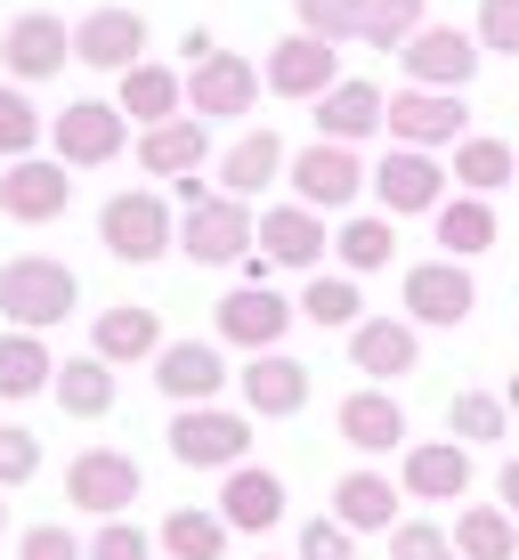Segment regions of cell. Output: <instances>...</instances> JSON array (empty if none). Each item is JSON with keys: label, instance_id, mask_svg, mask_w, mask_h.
<instances>
[{"label": "cell", "instance_id": "1", "mask_svg": "<svg viewBox=\"0 0 519 560\" xmlns=\"http://www.w3.org/2000/svg\"><path fill=\"white\" fill-rule=\"evenodd\" d=\"M179 203H187V211H179V253L196 260V268H236V260H252L260 220H252V203H244V196L179 179Z\"/></svg>", "mask_w": 519, "mask_h": 560}, {"label": "cell", "instance_id": "2", "mask_svg": "<svg viewBox=\"0 0 519 560\" xmlns=\"http://www.w3.org/2000/svg\"><path fill=\"white\" fill-rule=\"evenodd\" d=\"M73 301H82V277H73L66 260H49V253L0 260V317H9V325H25V334H49V325L73 317Z\"/></svg>", "mask_w": 519, "mask_h": 560}, {"label": "cell", "instance_id": "3", "mask_svg": "<svg viewBox=\"0 0 519 560\" xmlns=\"http://www.w3.org/2000/svg\"><path fill=\"white\" fill-rule=\"evenodd\" d=\"M98 244L122 268H146V260L179 253V211H170L155 187H122V196H106V211H98Z\"/></svg>", "mask_w": 519, "mask_h": 560}, {"label": "cell", "instance_id": "4", "mask_svg": "<svg viewBox=\"0 0 519 560\" xmlns=\"http://www.w3.org/2000/svg\"><path fill=\"white\" fill-rule=\"evenodd\" d=\"M252 407H220V398H211V407H179L170 415V463H187V471H236L244 455H252Z\"/></svg>", "mask_w": 519, "mask_h": 560}, {"label": "cell", "instance_id": "5", "mask_svg": "<svg viewBox=\"0 0 519 560\" xmlns=\"http://www.w3.org/2000/svg\"><path fill=\"white\" fill-rule=\"evenodd\" d=\"M284 187H293V203H309V211H357V196H374V171L357 163V147H341V139H309L293 154V171H284Z\"/></svg>", "mask_w": 519, "mask_h": 560}, {"label": "cell", "instance_id": "6", "mask_svg": "<svg viewBox=\"0 0 519 560\" xmlns=\"http://www.w3.org/2000/svg\"><path fill=\"white\" fill-rule=\"evenodd\" d=\"M130 114L114 98H66V114H49V154H66L73 171H106L130 147Z\"/></svg>", "mask_w": 519, "mask_h": 560}, {"label": "cell", "instance_id": "7", "mask_svg": "<svg viewBox=\"0 0 519 560\" xmlns=\"http://www.w3.org/2000/svg\"><path fill=\"white\" fill-rule=\"evenodd\" d=\"M293 317H300V301H284L268 277H252V284H236L220 308H211V334L227 341V350H284V334H293Z\"/></svg>", "mask_w": 519, "mask_h": 560}, {"label": "cell", "instance_id": "8", "mask_svg": "<svg viewBox=\"0 0 519 560\" xmlns=\"http://www.w3.org/2000/svg\"><path fill=\"white\" fill-rule=\"evenodd\" d=\"M455 196V171L438 163L430 147H390L374 163V203L390 211V220H414V211H438Z\"/></svg>", "mask_w": 519, "mask_h": 560}, {"label": "cell", "instance_id": "9", "mask_svg": "<svg viewBox=\"0 0 519 560\" xmlns=\"http://www.w3.org/2000/svg\"><path fill=\"white\" fill-rule=\"evenodd\" d=\"M66 154H16V163H0V211H9L16 228H49L66 220L73 203V179H66Z\"/></svg>", "mask_w": 519, "mask_h": 560}, {"label": "cell", "instance_id": "10", "mask_svg": "<svg viewBox=\"0 0 519 560\" xmlns=\"http://www.w3.org/2000/svg\"><path fill=\"white\" fill-rule=\"evenodd\" d=\"M139 463H130L122 447H82L66 463V504L73 512H90V520H122L130 504H139Z\"/></svg>", "mask_w": 519, "mask_h": 560}, {"label": "cell", "instance_id": "11", "mask_svg": "<svg viewBox=\"0 0 519 560\" xmlns=\"http://www.w3.org/2000/svg\"><path fill=\"white\" fill-rule=\"evenodd\" d=\"M260 82H268V73L252 66V57L211 49L203 66H187V114H203V122H236V114L260 106Z\"/></svg>", "mask_w": 519, "mask_h": 560}, {"label": "cell", "instance_id": "12", "mask_svg": "<svg viewBox=\"0 0 519 560\" xmlns=\"http://www.w3.org/2000/svg\"><path fill=\"white\" fill-rule=\"evenodd\" d=\"M398 488H406L414 504H463V495H471V447L455 431L398 447Z\"/></svg>", "mask_w": 519, "mask_h": 560}, {"label": "cell", "instance_id": "13", "mask_svg": "<svg viewBox=\"0 0 519 560\" xmlns=\"http://www.w3.org/2000/svg\"><path fill=\"white\" fill-rule=\"evenodd\" d=\"M479 33H463V25H422L406 49H398V66H406V82H422V90H471V73H479Z\"/></svg>", "mask_w": 519, "mask_h": 560}, {"label": "cell", "instance_id": "14", "mask_svg": "<svg viewBox=\"0 0 519 560\" xmlns=\"http://www.w3.org/2000/svg\"><path fill=\"white\" fill-rule=\"evenodd\" d=\"M227 382H236V374H227L220 341H196V334L163 341V358H155V390L170 398V407H211Z\"/></svg>", "mask_w": 519, "mask_h": 560}, {"label": "cell", "instance_id": "15", "mask_svg": "<svg viewBox=\"0 0 519 560\" xmlns=\"http://www.w3.org/2000/svg\"><path fill=\"white\" fill-rule=\"evenodd\" d=\"M463 122H471V114H463V90H422V82H406V90H398V98H390V147H455V139H463Z\"/></svg>", "mask_w": 519, "mask_h": 560}, {"label": "cell", "instance_id": "16", "mask_svg": "<svg viewBox=\"0 0 519 560\" xmlns=\"http://www.w3.org/2000/svg\"><path fill=\"white\" fill-rule=\"evenodd\" d=\"M236 398L260 422H284V415L309 407V365H300L293 350H252V358L236 365Z\"/></svg>", "mask_w": 519, "mask_h": 560}, {"label": "cell", "instance_id": "17", "mask_svg": "<svg viewBox=\"0 0 519 560\" xmlns=\"http://www.w3.org/2000/svg\"><path fill=\"white\" fill-rule=\"evenodd\" d=\"M471 308H479V284H471L463 260L438 253V260H414V268H406V317H414V325H447V334H455Z\"/></svg>", "mask_w": 519, "mask_h": 560}, {"label": "cell", "instance_id": "18", "mask_svg": "<svg viewBox=\"0 0 519 560\" xmlns=\"http://www.w3.org/2000/svg\"><path fill=\"white\" fill-rule=\"evenodd\" d=\"M268 90H276V98H325V90L341 82V42H317V33H284L276 49H268Z\"/></svg>", "mask_w": 519, "mask_h": 560}, {"label": "cell", "instance_id": "19", "mask_svg": "<svg viewBox=\"0 0 519 560\" xmlns=\"http://www.w3.org/2000/svg\"><path fill=\"white\" fill-rule=\"evenodd\" d=\"M146 57V16L139 9H90L73 25V66L90 73H130Z\"/></svg>", "mask_w": 519, "mask_h": 560}, {"label": "cell", "instance_id": "20", "mask_svg": "<svg viewBox=\"0 0 519 560\" xmlns=\"http://www.w3.org/2000/svg\"><path fill=\"white\" fill-rule=\"evenodd\" d=\"M325 253H333V236H325V211H309V203L260 211V260H268V268H300V277H317Z\"/></svg>", "mask_w": 519, "mask_h": 560}, {"label": "cell", "instance_id": "21", "mask_svg": "<svg viewBox=\"0 0 519 560\" xmlns=\"http://www.w3.org/2000/svg\"><path fill=\"white\" fill-rule=\"evenodd\" d=\"M350 365L365 382H406L422 365V325L414 317H365V325H350Z\"/></svg>", "mask_w": 519, "mask_h": 560}, {"label": "cell", "instance_id": "22", "mask_svg": "<svg viewBox=\"0 0 519 560\" xmlns=\"http://www.w3.org/2000/svg\"><path fill=\"white\" fill-rule=\"evenodd\" d=\"M66 57H73V33H66V16H49V9H25L0 33V66H9L16 82H49V73H66Z\"/></svg>", "mask_w": 519, "mask_h": 560}, {"label": "cell", "instance_id": "23", "mask_svg": "<svg viewBox=\"0 0 519 560\" xmlns=\"http://www.w3.org/2000/svg\"><path fill=\"white\" fill-rule=\"evenodd\" d=\"M333 431H341V447H357V455H390V447H406V407L390 398V382H365V390L341 398Z\"/></svg>", "mask_w": 519, "mask_h": 560}, {"label": "cell", "instance_id": "24", "mask_svg": "<svg viewBox=\"0 0 519 560\" xmlns=\"http://www.w3.org/2000/svg\"><path fill=\"white\" fill-rule=\"evenodd\" d=\"M317 139H341V147L390 139V98H381L374 82H350V73H341V82L317 98Z\"/></svg>", "mask_w": 519, "mask_h": 560}, {"label": "cell", "instance_id": "25", "mask_svg": "<svg viewBox=\"0 0 519 560\" xmlns=\"http://www.w3.org/2000/svg\"><path fill=\"white\" fill-rule=\"evenodd\" d=\"M211 163V122L203 114H170V122L139 130V171L146 179H196Z\"/></svg>", "mask_w": 519, "mask_h": 560}, {"label": "cell", "instance_id": "26", "mask_svg": "<svg viewBox=\"0 0 519 560\" xmlns=\"http://www.w3.org/2000/svg\"><path fill=\"white\" fill-rule=\"evenodd\" d=\"M398 504H406V488H398L390 471H341L333 479V520L341 528H357V536H390L398 528Z\"/></svg>", "mask_w": 519, "mask_h": 560}, {"label": "cell", "instance_id": "27", "mask_svg": "<svg viewBox=\"0 0 519 560\" xmlns=\"http://www.w3.org/2000/svg\"><path fill=\"white\" fill-rule=\"evenodd\" d=\"M163 317L155 308H139V301H122V308H98V325H90V350H98L106 365H155L163 358Z\"/></svg>", "mask_w": 519, "mask_h": 560}, {"label": "cell", "instance_id": "28", "mask_svg": "<svg viewBox=\"0 0 519 560\" xmlns=\"http://www.w3.org/2000/svg\"><path fill=\"white\" fill-rule=\"evenodd\" d=\"M220 512L236 536H268L284 520V479L260 471V463H236V471H220Z\"/></svg>", "mask_w": 519, "mask_h": 560}, {"label": "cell", "instance_id": "29", "mask_svg": "<svg viewBox=\"0 0 519 560\" xmlns=\"http://www.w3.org/2000/svg\"><path fill=\"white\" fill-rule=\"evenodd\" d=\"M284 171H293V147H284L268 122H260V130H244V139L220 154V187H227V196H244V203H252L260 187H276Z\"/></svg>", "mask_w": 519, "mask_h": 560}, {"label": "cell", "instance_id": "30", "mask_svg": "<svg viewBox=\"0 0 519 560\" xmlns=\"http://www.w3.org/2000/svg\"><path fill=\"white\" fill-rule=\"evenodd\" d=\"M114 106L130 114L139 130H155V122H170V114H187V73H170V66H155V57H139L130 73H114Z\"/></svg>", "mask_w": 519, "mask_h": 560}, {"label": "cell", "instance_id": "31", "mask_svg": "<svg viewBox=\"0 0 519 560\" xmlns=\"http://www.w3.org/2000/svg\"><path fill=\"white\" fill-rule=\"evenodd\" d=\"M155 536H163L170 560H227V545H236V528H227L220 504H179V512H163Z\"/></svg>", "mask_w": 519, "mask_h": 560}, {"label": "cell", "instance_id": "32", "mask_svg": "<svg viewBox=\"0 0 519 560\" xmlns=\"http://www.w3.org/2000/svg\"><path fill=\"white\" fill-rule=\"evenodd\" d=\"M49 398H57L73 422H106V415H114V365H106L98 350L66 358V365H57V382H49Z\"/></svg>", "mask_w": 519, "mask_h": 560}, {"label": "cell", "instance_id": "33", "mask_svg": "<svg viewBox=\"0 0 519 560\" xmlns=\"http://www.w3.org/2000/svg\"><path fill=\"white\" fill-rule=\"evenodd\" d=\"M49 382H57L49 341L25 334V325H9V334H0V398H9V407H25V398H42Z\"/></svg>", "mask_w": 519, "mask_h": 560}, {"label": "cell", "instance_id": "34", "mask_svg": "<svg viewBox=\"0 0 519 560\" xmlns=\"http://www.w3.org/2000/svg\"><path fill=\"white\" fill-rule=\"evenodd\" d=\"M333 260L350 268V277L390 268V260H398V220H390V211H350V220L333 228Z\"/></svg>", "mask_w": 519, "mask_h": 560}, {"label": "cell", "instance_id": "35", "mask_svg": "<svg viewBox=\"0 0 519 560\" xmlns=\"http://www.w3.org/2000/svg\"><path fill=\"white\" fill-rule=\"evenodd\" d=\"M430 228H438V244H447V260H479L495 244V203L471 196V187H455V196L430 211Z\"/></svg>", "mask_w": 519, "mask_h": 560}, {"label": "cell", "instance_id": "36", "mask_svg": "<svg viewBox=\"0 0 519 560\" xmlns=\"http://www.w3.org/2000/svg\"><path fill=\"white\" fill-rule=\"evenodd\" d=\"M300 325H317V334H350V325H365V301H357V277L341 268V277H317L300 284Z\"/></svg>", "mask_w": 519, "mask_h": 560}, {"label": "cell", "instance_id": "37", "mask_svg": "<svg viewBox=\"0 0 519 560\" xmlns=\"http://www.w3.org/2000/svg\"><path fill=\"white\" fill-rule=\"evenodd\" d=\"M455 187H471V196H495V187H519V154L504 139H455Z\"/></svg>", "mask_w": 519, "mask_h": 560}, {"label": "cell", "instance_id": "38", "mask_svg": "<svg viewBox=\"0 0 519 560\" xmlns=\"http://www.w3.org/2000/svg\"><path fill=\"white\" fill-rule=\"evenodd\" d=\"M455 552L463 560H519V520L504 504H471L455 520Z\"/></svg>", "mask_w": 519, "mask_h": 560}, {"label": "cell", "instance_id": "39", "mask_svg": "<svg viewBox=\"0 0 519 560\" xmlns=\"http://www.w3.org/2000/svg\"><path fill=\"white\" fill-rule=\"evenodd\" d=\"M447 431L463 439V447H495V439H511V398H495V390H455V398H447Z\"/></svg>", "mask_w": 519, "mask_h": 560}, {"label": "cell", "instance_id": "40", "mask_svg": "<svg viewBox=\"0 0 519 560\" xmlns=\"http://www.w3.org/2000/svg\"><path fill=\"white\" fill-rule=\"evenodd\" d=\"M49 139V114L25 98V90H0V163H16V154H42Z\"/></svg>", "mask_w": 519, "mask_h": 560}, {"label": "cell", "instance_id": "41", "mask_svg": "<svg viewBox=\"0 0 519 560\" xmlns=\"http://www.w3.org/2000/svg\"><path fill=\"white\" fill-rule=\"evenodd\" d=\"M293 9H300V33H317V42H365L374 0H293Z\"/></svg>", "mask_w": 519, "mask_h": 560}, {"label": "cell", "instance_id": "42", "mask_svg": "<svg viewBox=\"0 0 519 560\" xmlns=\"http://www.w3.org/2000/svg\"><path fill=\"white\" fill-rule=\"evenodd\" d=\"M422 25H430L422 0H374V9H365V49H406Z\"/></svg>", "mask_w": 519, "mask_h": 560}, {"label": "cell", "instance_id": "43", "mask_svg": "<svg viewBox=\"0 0 519 560\" xmlns=\"http://www.w3.org/2000/svg\"><path fill=\"white\" fill-rule=\"evenodd\" d=\"M42 479V439L25 422H0V488H33Z\"/></svg>", "mask_w": 519, "mask_h": 560}, {"label": "cell", "instance_id": "44", "mask_svg": "<svg viewBox=\"0 0 519 560\" xmlns=\"http://www.w3.org/2000/svg\"><path fill=\"white\" fill-rule=\"evenodd\" d=\"M163 536H146L139 520H98V536H90V560H155Z\"/></svg>", "mask_w": 519, "mask_h": 560}, {"label": "cell", "instance_id": "45", "mask_svg": "<svg viewBox=\"0 0 519 560\" xmlns=\"http://www.w3.org/2000/svg\"><path fill=\"white\" fill-rule=\"evenodd\" d=\"M390 560H463V552H455V536L430 528V520H398L390 528Z\"/></svg>", "mask_w": 519, "mask_h": 560}, {"label": "cell", "instance_id": "46", "mask_svg": "<svg viewBox=\"0 0 519 560\" xmlns=\"http://www.w3.org/2000/svg\"><path fill=\"white\" fill-rule=\"evenodd\" d=\"M479 49L487 57H519V0H479Z\"/></svg>", "mask_w": 519, "mask_h": 560}, {"label": "cell", "instance_id": "47", "mask_svg": "<svg viewBox=\"0 0 519 560\" xmlns=\"http://www.w3.org/2000/svg\"><path fill=\"white\" fill-rule=\"evenodd\" d=\"M16 560H90V545L66 528V520H42V528L16 536Z\"/></svg>", "mask_w": 519, "mask_h": 560}, {"label": "cell", "instance_id": "48", "mask_svg": "<svg viewBox=\"0 0 519 560\" xmlns=\"http://www.w3.org/2000/svg\"><path fill=\"white\" fill-rule=\"evenodd\" d=\"M300 560H357V528H341L333 512H317L300 528Z\"/></svg>", "mask_w": 519, "mask_h": 560}, {"label": "cell", "instance_id": "49", "mask_svg": "<svg viewBox=\"0 0 519 560\" xmlns=\"http://www.w3.org/2000/svg\"><path fill=\"white\" fill-rule=\"evenodd\" d=\"M495 504H504V512L519 520V455L504 463V471H495Z\"/></svg>", "mask_w": 519, "mask_h": 560}, {"label": "cell", "instance_id": "50", "mask_svg": "<svg viewBox=\"0 0 519 560\" xmlns=\"http://www.w3.org/2000/svg\"><path fill=\"white\" fill-rule=\"evenodd\" d=\"M504 398H511V415H519V374H511V390H504Z\"/></svg>", "mask_w": 519, "mask_h": 560}, {"label": "cell", "instance_id": "51", "mask_svg": "<svg viewBox=\"0 0 519 560\" xmlns=\"http://www.w3.org/2000/svg\"><path fill=\"white\" fill-rule=\"evenodd\" d=\"M0 495H9V488H0ZM0 536H9V504H0Z\"/></svg>", "mask_w": 519, "mask_h": 560}, {"label": "cell", "instance_id": "52", "mask_svg": "<svg viewBox=\"0 0 519 560\" xmlns=\"http://www.w3.org/2000/svg\"><path fill=\"white\" fill-rule=\"evenodd\" d=\"M260 560H268V552H260Z\"/></svg>", "mask_w": 519, "mask_h": 560}]
</instances>
